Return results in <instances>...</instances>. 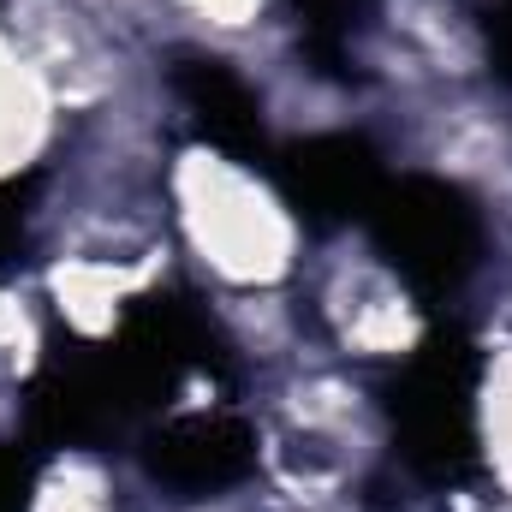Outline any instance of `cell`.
Wrapping results in <instances>:
<instances>
[{"label":"cell","instance_id":"cell-2","mask_svg":"<svg viewBox=\"0 0 512 512\" xmlns=\"http://www.w3.org/2000/svg\"><path fill=\"white\" fill-rule=\"evenodd\" d=\"M298 298L310 334L352 370L405 364L429 340V310L417 304L405 274L358 233H334L328 245H310Z\"/></svg>","mask_w":512,"mask_h":512},{"label":"cell","instance_id":"cell-5","mask_svg":"<svg viewBox=\"0 0 512 512\" xmlns=\"http://www.w3.org/2000/svg\"><path fill=\"white\" fill-rule=\"evenodd\" d=\"M376 30L429 72V84H489V30L471 0H382Z\"/></svg>","mask_w":512,"mask_h":512},{"label":"cell","instance_id":"cell-8","mask_svg":"<svg viewBox=\"0 0 512 512\" xmlns=\"http://www.w3.org/2000/svg\"><path fill=\"white\" fill-rule=\"evenodd\" d=\"M131 501H137V489L126 483V471L108 453L60 447L36 471L24 512H131Z\"/></svg>","mask_w":512,"mask_h":512},{"label":"cell","instance_id":"cell-4","mask_svg":"<svg viewBox=\"0 0 512 512\" xmlns=\"http://www.w3.org/2000/svg\"><path fill=\"white\" fill-rule=\"evenodd\" d=\"M36 286H42L54 328H66L78 346H102L120 334L126 310L155 286V274L126 268V262H102V256H42Z\"/></svg>","mask_w":512,"mask_h":512},{"label":"cell","instance_id":"cell-7","mask_svg":"<svg viewBox=\"0 0 512 512\" xmlns=\"http://www.w3.org/2000/svg\"><path fill=\"white\" fill-rule=\"evenodd\" d=\"M471 423H477L489 495L512 501V310H501L483 334V376L471 399Z\"/></svg>","mask_w":512,"mask_h":512},{"label":"cell","instance_id":"cell-6","mask_svg":"<svg viewBox=\"0 0 512 512\" xmlns=\"http://www.w3.org/2000/svg\"><path fill=\"white\" fill-rule=\"evenodd\" d=\"M209 316H215V334L251 364L256 376L292 364L316 340L298 286H286V292H209Z\"/></svg>","mask_w":512,"mask_h":512},{"label":"cell","instance_id":"cell-1","mask_svg":"<svg viewBox=\"0 0 512 512\" xmlns=\"http://www.w3.org/2000/svg\"><path fill=\"white\" fill-rule=\"evenodd\" d=\"M167 239L203 292H286L304 274L310 233L286 191L215 143H173L161 167Z\"/></svg>","mask_w":512,"mask_h":512},{"label":"cell","instance_id":"cell-3","mask_svg":"<svg viewBox=\"0 0 512 512\" xmlns=\"http://www.w3.org/2000/svg\"><path fill=\"white\" fill-rule=\"evenodd\" d=\"M387 102V96H382ZM393 143L411 167L477 197L512 227V96L495 84H435L423 96L387 102Z\"/></svg>","mask_w":512,"mask_h":512}]
</instances>
